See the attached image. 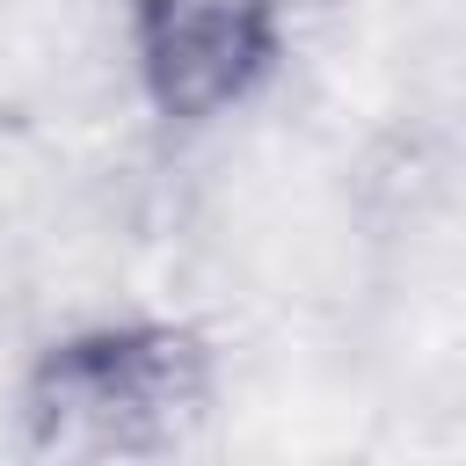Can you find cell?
<instances>
[{
  "instance_id": "6da1fadb",
  "label": "cell",
  "mask_w": 466,
  "mask_h": 466,
  "mask_svg": "<svg viewBox=\"0 0 466 466\" xmlns=\"http://www.w3.org/2000/svg\"><path fill=\"white\" fill-rule=\"evenodd\" d=\"M204 408V371L182 335H102L51 357L36 386V415L58 444L87 451H131L160 430L175 437L182 415Z\"/></svg>"
},
{
  "instance_id": "7a4b0ae2",
  "label": "cell",
  "mask_w": 466,
  "mask_h": 466,
  "mask_svg": "<svg viewBox=\"0 0 466 466\" xmlns=\"http://www.w3.org/2000/svg\"><path fill=\"white\" fill-rule=\"evenodd\" d=\"M131 29L153 102L182 124H204L255 87L277 36V0H138Z\"/></svg>"
}]
</instances>
